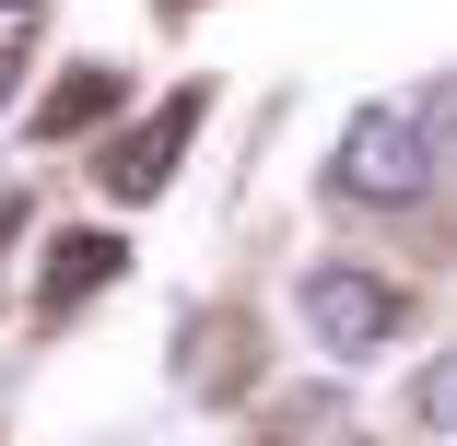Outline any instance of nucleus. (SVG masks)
Masks as SVG:
<instances>
[{
  "label": "nucleus",
  "instance_id": "nucleus-1",
  "mask_svg": "<svg viewBox=\"0 0 457 446\" xmlns=\"http://www.w3.org/2000/svg\"><path fill=\"white\" fill-rule=\"evenodd\" d=\"M422 189H434V141H422V118H411V106H363V118L340 130V153H328V200L411 212Z\"/></svg>",
  "mask_w": 457,
  "mask_h": 446
},
{
  "label": "nucleus",
  "instance_id": "nucleus-2",
  "mask_svg": "<svg viewBox=\"0 0 457 446\" xmlns=\"http://www.w3.org/2000/svg\"><path fill=\"white\" fill-rule=\"evenodd\" d=\"M305 329H317V352H340V365H376V352L399 341V282H376V271H305Z\"/></svg>",
  "mask_w": 457,
  "mask_h": 446
},
{
  "label": "nucleus",
  "instance_id": "nucleus-3",
  "mask_svg": "<svg viewBox=\"0 0 457 446\" xmlns=\"http://www.w3.org/2000/svg\"><path fill=\"white\" fill-rule=\"evenodd\" d=\"M200 118H212L200 82H188V95H164V106L129 130V153H106V200H153L164 176H176V153H188V130H200Z\"/></svg>",
  "mask_w": 457,
  "mask_h": 446
},
{
  "label": "nucleus",
  "instance_id": "nucleus-4",
  "mask_svg": "<svg viewBox=\"0 0 457 446\" xmlns=\"http://www.w3.org/2000/svg\"><path fill=\"white\" fill-rule=\"evenodd\" d=\"M106 271H129V247H118V235H71V247L47 258V271H36V306H47V317H71V306L95 294Z\"/></svg>",
  "mask_w": 457,
  "mask_h": 446
},
{
  "label": "nucleus",
  "instance_id": "nucleus-5",
  "mask_svg": "<svg viewBox=\"0 0 457 446\" xmlns=\"http://www.w3.org/2000/svg\"><path fill=\"white\" fill-rule=\"evenodd\" d=\"M106 106H118V71H71V82H59V95L36 106V141H71L82 118H106Z\"/></svg>",
  "mask_w": 457,
  "mask_h": 446
},
{
  "label": "nucleus",
  "instance_id": "nucleus-6",
  "mask_svg": "<svg viewBox=\"0 0 457 446\" xmlns=\"http://www.w3.org/2000/svg\"><path fill=\"white\" fill-rule=\"evenodd\" d=\"M411 423L422 434H457V352H434V365L411 376Z\"/></svg>",
  "mask_w": 457,
  "mask_h": 446
},
{
  "label": "nucleus",
  "instance_id": "nucleus-7",
  "mask_svg": "<svg viewBox=\"0 0 457 446\" xmlns=\"http://www.w3.org/2000/svg\"><path fill=\"white\" fill-rule=\"evenodd\" d=\"M12 82H24V47H0V106H12Z\"/></svg>",
  "mask_w": 457,
  "mask_h": 446
},
{
  "label": "nucleus",
  "instance_id": "nucleus-8",
  "mask_svg": "<svg viewBox=\"0 0 457 446\" xmlns=\"http://www.w3.org/2000/svg\"><path fill=\"white\" fill-rule=\"evenodd\" d=\"M0 13H36V0H0Z\"/></svg>",
  "mask_w": 457,
  "mask_h": 446
}]
</instances>
